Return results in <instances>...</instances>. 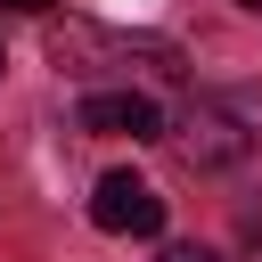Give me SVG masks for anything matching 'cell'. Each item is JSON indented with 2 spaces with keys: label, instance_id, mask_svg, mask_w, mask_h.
<instances>
[{
  "label": "cell",
  "instance_id": "cell-1",
  "mask_svg": "<svg viewBox=\"0 0 262 262\" xmlns=\"http://www.w3.org/2000/svg\"><path fill=\"white\" fill-rule=\"evenodd\" d=\"M49 66L74 74V82H106V74H156L172 82L180 74V49L156 41V33H123V25H90V16H49Z\"/></svg>",
  "mask_w": 262,
  "mask_h": 262
},
{
  "label": "cell",
  "instance_id": "cell-6",
  "mask_svg": "<svg viewBox=\"0 0 262 262\" xmlns=\"http://www.w3.org/2000/svg\"><path fill=\"white\" fill-rule=\"evenodd\" d=\"M0 8H16V16H49L57 0H0Z\"/></svg>",
  "mask_w": 262,
  "mask_h": 262
},
{
  "label": "cell",
  "instance_id": "cell-2",
  "mask_svg": "<svg viewBox=\"0 0 262 262\" xmlns=\"http://www.w3.org/2000/svg\"><path fill=\"white\" fill-rule=\"evenodd\" d=\"M164 139L180 147L188 172H229V164L254 156V131H246V115H237L229 98H188V106L164 123Z\"/></svg>",
  "mask_w": 262,
  "mask_h": 262
},
{
  "label": "cell",
  "instance_id": "cell-4",
  "mask_svg": "<svg viewBox=\"0 0 262 262\" xmlns=\"http://www.w3.org/2000/svg\"><path fill=\"white\" fill-rule=\"evenodd\" d=\"M82 131H98V139H164V106L147 90L115 82V90H90L82 98Z\"/></svg>",
  "mask_w": 262,
  "mask_h": 262
},
{
  "label": "cell",
  "instance_id": "cell-3",
  "mask_svg": "<svg viewBox=\"0 0 262 262\" xmlns=\"http://www.w3.org/2000/svg\"><path fill=\"white\" fill-rule=\"evenodd\" d=\"M90 221H98L106 237H156V229H164V196H156L139 172H106V180L90 188Z\"/></svg>",
  "mask_w": 262,
  "mask_h": 262
},
{
  "label": "cell",
  "instance_id": "cell-7",
  "mask_svg": "<svg viewBox=\"0 0 262 262\" xmlns=\"http://www.w3.org/2000/svg\"><path fill=\"white\" fill-rule=\"evenodd\" d=\"M237 8H254V16H262V0H237Z\"/></svg>",
  "mask_w": 262,
  "mask_h": 262
},
{
  "label": "cell",
  "instance_id": "cell-8",
  "mask_svg": "<svg viewBox=\"0 0 262 262\" xmlns=\"http://www.w3.org/2000/svg\"><path fill=\"white\" fill-rule=\"evenodd\" d=\"M0 66H8V49H0Z\"/></svg>",
  "mask_w": 262,
  "mask_h": 262
},
{
  "label": "cell",
  "instance_id": "cell-5",
  "mask_svg": "<svg viewBox=\"0 0 262 262\" xmlns=\"http://www.w3.org/2000/svg\"><path fill=\"white\" fill-rule=\"evenodd\" d=\"M156 262H221V254H213V246H164Z\"/></svg>",
  "mask_w": 262,
  "mask_h": 262
}]
</instances>
